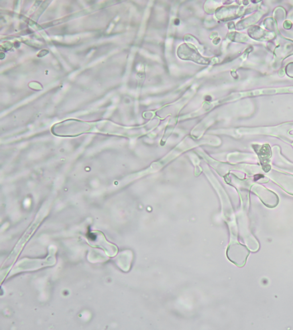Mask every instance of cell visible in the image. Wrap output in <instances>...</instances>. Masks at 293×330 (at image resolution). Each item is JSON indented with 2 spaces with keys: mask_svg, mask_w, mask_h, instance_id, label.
<instances>
[{
  "mask_svg": "<svg viewBox=\"0 0 293 330\" xmlns=\"http://www.w3.org/2000/svg\"><path fill=\"white\" fill-rule=\"evenodd\" d=\"M230 248V252H231V255L229 257L238 267H243L246 263L248 255H250L248 249L239 242L233 244Z\"/></svg>",
  "mask_w": 293,
  "mask_h": 330,
  "instance_id": "1",
  "label": "cell"
},
{
  "mask_svg": "<svg viewBox=\"0 0 293 330\" xmlns=\"http://www.w3.org/2000/svg\"><path fill=\"white\" fill-rule=\"evenodd\" d=\"M264 177V176H261V175H260V174L256 175V176L255 177V180H258V179H260L261 177Z\"/></svg>",
  "mask_w": 293,
  "mask_h": 330,
  "instance_id": "2",
  "label": "cell"
}]
</instances>
